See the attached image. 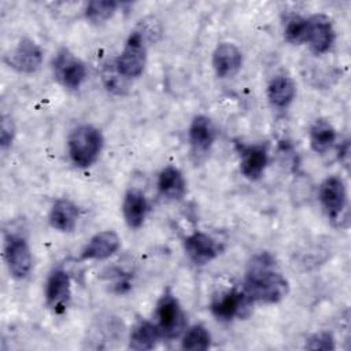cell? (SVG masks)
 Masks as SVG:
<instances>
[{"instance_id":"cell-27","label":"cell","mask_w":351,"mask_h":351,"mask_svg":"<svg viewBox=\"0 0 351 351\" xmlns=\"http://www.w3.org/2000/svg\"><path fill=\"white\" fill-rule=\"evenodd\" d=\"M306 348L329 351L335 348V339L329 332H317L306 340Z\"/></svg>"},{"instance_id":"cell-6","label":"cell","mask_w":351,"mask_h":351,"mask_svg":"<svg viewBox=\"0 0 351 351\" xmlns=\"http://www.w3.org/2000/svg\"><path fill=\"white\" fill-rule=\"evenodd\" d=\"M53 74L64 88L78 89L86 78V66L67 48H62L53 59Z\"/></svg>"},{"instance_id":"cell-18","label":"cell","mask_w":351,"mask_h":351,"mask_svg":"<svg viewBox=\"0 0 351 351\" xmlns=\"http://www.w3.org/2000/svg\"><path fill=\"white\" fill-rule=\"evenodd\" d=\"M78 221V207L69 199H59L49 213V223L59 232H73Z\"/></svg>"},{"instance_id":"cell-5","label":"cell","mask_w":351,"mask_h":351,"mask_svg":"<svg viewBox=\"0 0 351 351\" xmlns=\"http://www.w3.org/2000/svg\"><path fill=\"white\" fill-rule=\"evenodd\" d=\"M4 258L14 278L22 280L29 276L33 266V256L25 237L18 234L7 236L4 244Z\"/></svg>"},{"instance_id":"cell-2","label":"cell","mask_w":351,"mask_h":351,"mask_svg":"<svg viewBox=\"0 0 351 351\" xmlns=\"http://www.w3.org/2000/svg\"><path fill=\"white\" fill-rule=\"evenodd\" d=\"M103 143V134L97 128L92 125H81L75 128L67 140L71 162L81 169L92 166L101 152Z\"/></svg>"},{"instance_id":"cell-8","label":"cell","mask_w":351,"mask_h":351,"mask_svg":"<svg viewBox=\"0 0 351 351\" xmlns=\"http://www.w3.org/2000/svg\"><path fill=\"white\" fill-rule=\"evenodd\" d=\"M319 202L330 219H337L347 204V191L344 181L337 176L326 177L319 185Z\"/></svg>"},{"instance_id":"cell-26","label":"cell","mask_w":351,"mask_h":351,"mask_svg":"<svg viewBox=\"0 0 351 351\" xmlns=\"http://www.w3.org/2000/svg\"><path fill=\"white\" fill-rule=\"evenodd\" d=\"M117 3L110 1V0H95L89 1L85 8V18L92 22V23H103L107 19H110L115 10H117Z\"/></svg>"},{"instance_id":"cell-14","label":"cell","mask_w":351,"mask_h":351,"mask_svg":"<svg viewBox=\"0 0 351 351\" xmlns=\"http://www.w3.org/2000/svg\"><path fill=\"white\" fill-rule=\"evenodd\" d=\"M243 64L240 49L232 43H221L213 52V67L219 78H230L239 73Z\"/></svg>"},{"instance_id":"cell-9","label":"cell","mask_w":351,"mask_h":351,"mask_svg":"<svg viewBox=\"0 0 351 351\" xmlns=\"http://www.w3.org/2000/svg\"><path fill=\"white\" fill-rule=\"evenodd\" d=\"M184 250L195 265H206L221 254L222 245L210 234L196 230L185 237Z\"/></svg>"},{"instance_id":"cell-19","label":"cell","mask_w":351,"mask_h":351,"mask_svg":"<svg viewBox=\"0 0 351 351\" xmlns=\"http://www.w3.org/2000/svg\"><path fill=\"white\" fill-rule=\"evenodd\" d=\"M159 193L170 200H180L186 192V182L180 169L176 166H166L158 177Z\"/></svg>"},{"instance_id":"cell-23","label":"cell","mask_w":351,"mask_h":351,"mask_svg":"<svg viewBox=\"0 0 351 351\" xmlns=\"http://www.w3.org/2000/svg\"><path fill=\"white\" fill-rule=\"evenodd\" d=\"M101 81L107 90L114 95H125L129 89V78L121 74L115 60L108 62L101 69Z\"/></svg>"},{"instance_id":"cell-13","label":"cell","mask_w":351,"mask_h":351,"mask_svg":"<svg viewBox=\"0 0 351 351\" xmlns=\"http://www.w3.org/2000/svg\"><path fill=\"white\" fill-rule=\"evenodd\" d=\"M251 304L243 291L229 289L217 295L211 302V313L219 321H230L241 315L243 310Z\"/></svg>"},{"instance_id":"cell-24","label":"cell","mask_w":351,"mask_h":351,"mask_svg":"<svg viewBox=\"0 0 351 351\" xmlns=\"http://www.w3.org/2000/svg\"><path fill=\"white\" fill-rule=\"evenodd\" d=\"M210 346H211V335L203 324H196L191 326L185 332L181 343V347L189 351H204L210 348Z\"/></svg>"},{"instance_id":"cell-1","label":"cell","mask_w":351,"mask_h":351,"mask_svg":"<svg viewBox=\"0 0 351 351\" xmlns=\"http://www.w3.org/2000/svg\"><path fill=\"white\" fill-rule=\"evenodd\" d=\"M287 278L269 254L254 258L245 273L243 292L251 303H277L288 293Z\"/></svg>"},{"instance_id":"cell-28","label":"cell","mask_w":351,"mask_h":351,"mask_svg":"<svg viewBox=\"0 0 351 351\" xmlns=\"http://www.w3.org/2000/svg\"><path fill=\"white\" fill-rule=\"evenodd\" d=\"M15 136V126L14 122L10 117L3 115L1 118V126H0V141H1V147L7 148Z\"/></svg>"},{"instance_id":"cell-17","label":"cell","mask_w":351,"mask_h":351,"mask_svg":"<svg viewBox=\"0 0 351 351\" xmlns=\"http://www.w3.org/2000/svg\"><path fill=\"white\" fill-rule=\"evenodd\" d=\"M148 210L149 206L143 192L136 189L126 192L122 202V214L130 229H138L144 223Z\"/></svg>"},{"instance_id":"cell-21","label":"cell","mask_w":351,"mask_h":351,"mask_svg":"<svg viewBox=\"0 0 351 351\" xmlns=\"http://www.w3.org/2000/svg\"><path fill=\"white\" fill-rule=\"evenodd\" d=\"M296 96V85L287 75H276L267 85V99L277 108L288 107Z\"/></svg>"},{"instance_id":"cell-12","label":"cell","mask_w":351,"mask_h":351,"mask_svg":"<svg viewBox=\"0 0 351 351\" xmlns=\"http://www.w3.org/2000/svg\"><path fill=\"white\" fill-rule=\"evenodd\" d=\"M188 138L192 152L197 156L208 154L215 138L217 128L213 121L206 115H196L189 126Z\"/></svg>"},{"instance_id":"cell-11","label":"cell","mask_w":351,"mask_h":351,"mask_svg":"<svg viewBox=\"0 0 351 351\" xmlns=\"http://www.w3.org/2000/svg\"><path fill=\"white\" fill-rule=\"evenodd\" d=\"M335 41V29L332 21L322 14H317L308 18L307 44L317 53L328 52Z\"/></svg>"},{"instance_id":"cell-10","label":"cell","mask_w":351,"mask_h":351,"mask_svg":"<svg viewBox=\"0 0 351 351\" xmlns=\"http://www.w3.org/2000/svg\"><path fill=\"white\" fill-rule=\"evenodd\" d=\"M7 62L14 70L32 74L40 69L43 63V52L33 40L22 38L7 56Z\"/></svg>"},{"instance_id":"cell-4","label":"cell","mask_w":351,"mask_h":351,"mask_svg":"<svg viewBox=\"0 0 351 351\" xmlns=\"http://www.w3.org/2000/svg\"><path fill=\"white\" fill-rule=\"evenodd\" d=\"M145 38L140 30H134L126 40V44L115 59L117 67L126 78H137L144 71L147 63Z\"/></svg>"},{"instance_id":"cell-7","label":"cell","mask_w":351,"mask_h":351,"mask_svg":"<svg viewBox=\"0 0 351 351\" xmlns=\"http://www.w3.org/2000/svg\"><path fill=\"white\" fill-rule=\"evenodd\" d=\"M71 299V282L67 271L55 269L45 284V302L53 314L66 313Z\"/></svg>"},{"instance_id":"cell-22","label":"cell","mask_w":351,"mask_h":351,"mask_svg":"<svg viewBox=\"0 0 351 351\" xmlns=\"http://www.w3.org/2000/svg\"><path fill=\"white\" fill-rule=\"evenodd\" d=\"M336 137L335 128L325 119H317L308 132L310 147L317 154L328 152L333 147Z\"/></svg>"},{"instance_id":"cell-15","label":"cell","mask_w":351,"mask_h":351,"mask_svg":"<svg viewBox=\"0 0 351 351\" xmlns=\"http://www.w3.org/2000/svg\"><path fill=\"white\" fill-rule=\"evenodd\" d=\"M121 247V239L114 230H103L96 233L81 251L84 261H101L114 255Z\"/></svg>"},{"instance_id":"cell-16","label":"cell","mask_w":351,"mask_h":351,"mask_svg":"<svg viewBox=\"0 0 351 351\" xmlns=\"http://www.w3.org/2000/svg\"><path fill=\"white\" fill-rule=\"evenodd\" d=\"M240 171L248 180L262 177L267 165V151L263 145H239Z\"/></svg>"},{"instance_id":"cell-3","label":"cell","mask_w":351,"mask_h":351,"mask_svg":"<svg viewBox=\"0 0 351 351\" xmlns=\"http://www.w3.org/2000/svg\"><path fill=\"white\" fill-rule=\"evenodd\" d=\"M155 325L162 339H174L185 328V314L178 299L166 291L158 300L155 308Z\"/></svg>"},{"instance_id":"cell-20","label":"cell","mask_w":351,"mask_h":351,"mask_svg":"<svg viewBox=\"0 0 351 351\" xmlns=\"http://www.w3.org/2000/svg\"><path fill=\"white\" fill-rule=\"evenodd\" d=\"M159 339H162V336L155 322L141 319L136 322L130 330L129 348L136 351L152 350L158 344Z\"/></svg>"},{"instance_id":"cell-25","label":"cell","mask_w":351,"mask_h":351,"mask_svg":"<svg viewBox=\"0 0 351 351\" xmlns=\"http://www.w3.org/2000/svg\"><path fill=\"white\" fill-rule=\"evenodd\" d=\"M307 32H308V18H303L296 14L287 16L284 23V36L288 43L295 45L306 43Z\"/></svg>"}]
</instances>
